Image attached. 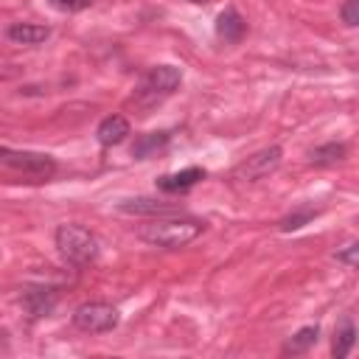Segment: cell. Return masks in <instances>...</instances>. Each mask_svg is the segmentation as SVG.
<instances>
[{
	"label": "cell",
	"mask_w": 359,
	"mask_h": 359,
	"mask_svg": "<svg viewBox=\"0 0 359 359\" xmlns=\"http://www.w3.org/2000/svg\"><path fill=\"white\" fill-rule=\"evenodd\" d=\"M345 154H348V146H345V143L331 140V143H323V146L311 149L309 160H311L314 165H337L339 160H345Z\"/></svg>",
	"instance_id": "15"
},
{
	"label": "cell",
	"mask_w": 359,
	"mask_h": 359,
	"mask_svg": "<svg viewBox=\"0 0 359 359\" xmlns=\"http://www.w3.org/2000/svg\"><path fill=\"white\" fill-rule=\"evenodd\" d=\"M199 180H205V168L191 165V168H182V171H174V174H163L157 180V188L163 194H182V191L194 188Z\"/></svg>",
	"instance_id": "9"
},
{
	"label": "cell",
	"mask_w": 359,
	"mask_h": 359,
	"mask_svg": "<svg viewBox=\"0 0 359 359\" xmlns=\"http://www.w3.org/2000/svg\"><path fill=\"white\" fill-rule=\"evenodd\" d=\"M317 213H320L317 208H297V210H292L289 216H283V219L278 222V227H280L283 233H294V230H300L303 224H309Z\"/></svg>",
	"instance_id": "17"
},
{
	"label": "cell",
	"mask_w": 359,
	"mask_h": 359,
	"mask_svg": "<svg viewBox=\"0 0 359 359\" xmlns=\"http://www.w3.org/2000/svg\"><path fill=\"white\" fill-rule=\"evenodd\" d=\"M356 252H359V244H356V241H351L345 250H339V252H337V261H345V264H351V266H353V264H356Z\"/></svg>",
	"instance_id": "20"
},
{
	"label": "cell",
	"mask_w": 359,
	"mask_h": 359,
	"mask_svg": "<svg viewBox=\"0 0 359 359\" xmlns=\"http://www.w3.org/2000/svg\"><path fill=\"white\" fill-rule=\"evenodd\" d=\"M339 17H342V22L345 25H356L359 22V0H345L342 3V8H339Z\"/></svg>",
	"instance_id": "19"
},
{
	"label": "cell",
	"mask_w": 359,
	"mask_h": 359,
	"mask_svg": "<svg viewBox=\"0 0 359 359\" xmlns=\"http://www.w3.org/2000/svg\"><path fill=\"white\" fill-rule=\"evenodd\" d=\"M194 3H205V0H194Z\"/></svg>",
	"instance_id": "21"
},
{
	"label": "cell",
	"mask_w": 359,
	"mask_h": 359,
	"mask_svg": "<svg viewBox=\"0 0 359 359\" xmlns=\"http://www.w3.org/2000/svg\"><path fill=\"white\" fill-rule=\"evenodd\" d=\"M56 250L73 266H87L98 258V238L81 224H59L56 227Z\"/></svg>",
	"instance_id": "3"
},
{
	"label": "cell",
	"mask_w": 359,
	"mask_h": 359,
	"mask_svg": "<svg viewBox=\"0 0 359 359\" xmlns=\"http://www.w3.org/2000/svg\"><path fill=\"white\" fill-rule=\"evenodd\" d=\"M121 314L115 306L109 303H101V300H90V303H81L76 311H73V325L84 334H107L118 325Z\"/></svg>",
	"instance_id": "5"
},
{
	"label": "cell",
	"mask_w": 359,
	"mask_h": 359,
	"mask_svg": "<svg viewBox=\"0 0 359 359\" xmlns=\"http://www.w3.org/2000/svg\"><path fill=\"white\" fill-rule=\"evenodd\" d=\"M0 163L22 177H31V180H48L56 174V160L50 154H39V151H17V149L0 146Z\"/></svg>",
	"instance_id": "4"
},
{
	"label": "cell",
	"mask_w": 359,
	"mask_h": 359,
	"mask_svg": "<svg viewBox=\"0 0 359 359\" xmlns=\"http://www.w3.org/2000/svg\"><path fill=\"white\" fill-rule=\"evenodd\" d=\"M118 210L123 213H135V216H174V213H182L180 205H171V202H163V199H154V196H135V199H123L118 205Z\"/></svg>",
	"instance_id": "8"
},
{
	"label": "cell",
	"mask_w": 359,
	"mask_h": 359,
	"mask_svg": "<svg viewBox=\"0 0 359 359\" xmlns=\"http://www.w3.org/2000/svg\"><path fill=\"white\" fill-rule=\"evenodd\" d=\"M205 222L194 219V216H157L151 224H143L137 230V236L151 244V247H163V250H180L185 244H191L196 236H202Z\"/></svg>",
	"instance_id": "1"
},
{
	"label": "cell",
	"mask_w": 359,
	"mask_h": 359,
	"mask_svg": "<svg viewBox=\"0 0 359 359\" xmlns=\"http://www.w3.org/2000/svg\"><path fill=\"white\" fill-rule=\"evenodd\" d=\"M317 334H320L317 325H303L300 331H294V334L283 342V353H306V351L317 342Z\"/></svg>",
	"instance_id": "16"
},
{
	"label": "cell",
	"mask_w": 359,
	"mask_h": 359,
	"mask_svg": "<svg viewBox=\"0 0 359 359\" xmlns=\"http://www.w3.org/2000/svg\"><path fill=\"white\" fill-rule=\"evenodd\" d=\"M244 34H247V22H244V17H241L233 6H227V8L216 17V36L224 39V42H241Z\"/></svg>",
	"instance_id": "10"
},
{
	"label": "cell",
	"mask_w": 359,
	"mask_h": 359,
	"mask_svg": "<svg viewBox=\"0 0 359 359\" xmlns=\"http://www.w3.org/2000/svg\"><path fill=\"white\" fill-rule=\"evenodd\" d=\"M171 140V132H149V135H140L135 143H132V157L135 160H146L151 154H157L160 149H165Z\"/></svg>",
	"instance_id": "13"
},
{
	"label": "cell",
	"mask_w": 359,
	"mask_h": 359,
	"mask_svg": "<svg viewBox=\"0 0 359 359\" xmlns=\"http://www.w3.org/2000/svg\"><path fill=\"white\" fill-rule=\"evenodd\" d=\"M353 342H356V325H353V320H351V317H345V320L339 323V328L334 331V342H331V353H334L337 359H345V356L351 353V348H353Z\"/></svg>",
	"instance_id": "14"
},
{
	"label": "cell",
	"mask_w": 359,
	"mask_h": 359,
	"mask_svg": "<svg viewBox=\"0 0 359 359\" xmlns=\"http://www.w3.org/2000/svg\"><path fill=\"white\" fill-rule=\"evenodd\" d=\"M59 303V289L56 286H45V283H36V286H25L22 289V309L31 314V317H45L56 309Z\"/></svg>",
	"instance_id": "7"
},
{
	"label": "cell",
	"mask_w": 359,
	"mask_h": 359,
	"mask_svg": "<svg viewBox=\"0 0 359 359\" xmlns=\"http://www.w3.org/2000/svg\"><path fill=\"white\" fill-rule=\"evenodd\" d=\"M280 157H283L280 146H266V149L255 151L252 157H247L244 163H238L233 168V180H238V182H258V180L269 177L280 165Z\"/></svg>",
	"instance_id": "6"
},
{
	"label": "cell",
	"mask_w": 359,
	"mask_h": 359,
	"mask_svg": "<svg viewBox=\"0 0 359 359\" xmlns=\"http://www.w3.org/2000/svg\"><path fill=\"white\" fill-rule=\"evenodd\" d=\"M126 135H129V121L123 115H107L95 129V137L101 146H118L126 140Z\"/></svg>",
	"instance_id": "11"
},
{
	"label": "cell",
	"mask_w": 359,
	"mask_h": 359,
	"mask_svg": "<svg viewBox=\"0 0 359 359\" xmlns=\"http://www.w3.org/2000/svg\"><path fill=\"white\" fill-rule=\"evenodd\" d=\"M180 81H182V70H180V67H174V65H157V67H151V70L140 79V84L135 87L132 104L146 112V109H151L154 104H160L163 98H168V95L180 87Z\"/></svg>",
	"instance_id": "2"
},
{
	"label": "cell",
	"mask_w": 359,
	"mask_h": 359,
	"mask_svg": "<svg viewBox=\"0 0 359 359\" xmlns=\"http://www.w3.org/2000/svg\"><path fill=\"white\" fill-rule=\"evenodd\" d=\"M56 11H65V14H76V11H84L90 8L95 0H48Z\"/></svg>",
	"instance_id": "18"
},
{
	"label": "cell",
	"mask_w": 359,
	"mask_h": 359,
	"mask_svg": "<svg viewBox=\"0 0 359 359\" xmlns=\"http://www.w3.org/2000/svg\"><path fill=\"white\" fill-rule=\"evenodd\" d=\"M6 36L17 45H39L50 36L48 25H36V22H14L6 28Z\"/></svg>",
	"instance_id": "12"
}]
</instances>
